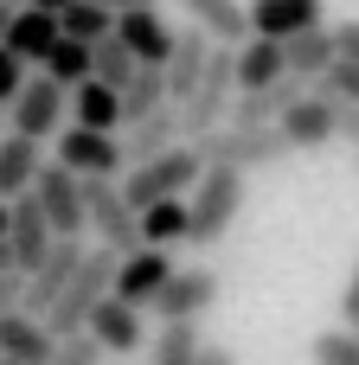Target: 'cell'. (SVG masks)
Here are the masks:
<instances>
[{
    "mask_svg": "<svg viewBox=\"0 0 359 365\" xmlns=\"http://www.w3.org/2000/svg\"><path fill=\"white\" fill-rule=\"evenodd\" d=\"M193 148H199L206 167H244V173L251 167H283L295 154V141L283 135V122H218Z\"/></svg>",
    "mask_w": 359,
    "mask_h": 365,
    "instance_id": "1",
    "label": "cell"
},
{
    "mask_svg": "<svg viewBox=\"0 0 359 365\" xmlns=\"http://www.w3.org/2000/svg\"><path fill=\"white\" fill-rule=\"evenodd\" d=\"M186 199H193V231H186V244H199V250L225 244L231 218L244 212V167H206Z\"/></svg>",
    "mask_w": 359,
    "mask_h": 365,
    "instance_id": "2",
    "label": "cell"
},
{
    "mask_svg": "<svg viewBox=\"0 0 359 365\" xmlns=\"http://www.w3.org/2000/svg\"><path fill=\"white\" fill-rule=\"evenodd\" d=\"M199 173H206L199 148H193V141H173V148H167V154H154V160H128L122 192H128V199H135V212H141V205H154V199L193 192V186H199Z\"/></svg>",
    "mask_w": 359,
    "mask_h": 365,
    "instance_id": "3",
    "label": "cell"
},
{
    "mask_svg": "<svg viewBox=\"0 0 359 365\" xmlns=\"http://www.w3.org/2000/svg\"><path fill=\"white\" fill-rule=\"evenodd\" d=\"M231 96H238V45H212V64L206 77L193 83V96L180 103V122H186V141H199L206 128H218L231 115Z\"/></svg>",
    "mask_w": 359,
    "mask_h": 365,
    "instance_id": "4",
    "label": "cell"
},
{
    "mask_svg": "<svg viewBox=\"0 0 359 365\" xmlns=\"http://www.w3.org/2000/svg\"><path fill=\"white\" fill-rule=\"evenodd\" d=\"M84 199H90V231H96V244H109V250H135V244H141V212H135V199L122 192L116 173H90V180H84Z\"/></svg>",
    "mask_w": 359,
    "mask_h": 365,
    "instance_id": "5",
    "label": "cell"
},
{
    "mask_svg": "<svg viewBox=\"0 0 359 365\" xmlns=\"http://www.w3.org/2000/svg\"><path fill=\"white\" fill-rule=\"evenodd\" d=\"M32 192H39V205H45V218H51L58 237H84V231H90V199H84V173H77V167H64V160L51 154V160L39 167Z\"/></svg>",
    "mask_w": 359,
    "mask_h": 365,
    "instance_id": "6",
    "label": "cell"
},
{
    "mask_svg": "<svg viewBox=\"0 0 359 365\" xmlns=\"http://www.w3.org/2000/svg\"><path fill=\"white\" fill-rule=\"evenodd\" d=\"M58 160L64 167H77L84 180L90 173H128V141H122V128H90V122H64L58 128Z\"/></svg>",
    "mask_w": 359,
    "mask_h": 365,
    "instance_id": "7",
    "label": "cell"
},
{
    "mask_svg": "<svg viewBox=\"0 0 359 365\" xmlns=\"http://www.w3.org/2000/svg\"><path fill=\"white\" fill-rule=\"evenodd\" d=\"M13 128H26V135H39V141H51L64 122H71V83H58L51 71H39V77H26V90L13 96Z\"/></svg>",
    "mask_w": 359,
    "mask_h": 365,
    "instance_id": "8",
    "label": "cell"
},
{
    "mask_svg": "<svg viewBox=\"0 0 359 365\" xmlns=\"http://www.w3.org/2000/svg\"><path fill=\"white\" fill-rule=\"evenodd\" d=\"M173 269H180V263L167 257V244H135V250H122V263H116V295L135 302V308H148V302L167 289Z\"/></svg>",
    "mask_w": 359,
    "mask_h": 365,
    "instance_id": "9",
    "label": "cell"
},
{
    "mask_svg": "<svg viewBox=\"0 0 359 365\" xmlns=\"http://www.w3.org/2000/svg\"><path fill=\"white\" fill-rule=\"evenodd\" d=\"M212 302H218V269H173L167 289L148 302V314L154 321H199V314H212Z\"/></svg>",
    "mask_w": 359,
    "mask_h": 365,
    "instance_id": "10",
    "label": "cell"
},
{
    "mask_svg": "<svg viewBox=\"0 0 359 365\" xmlns=\"http://www.w3.org/2000/svg\"><path fill=\"white\" fill-rule=\"evenodd\" d=\"M6 244H13V263H19L26 276H32V269L51 257L58 231H51V218H45L39 192H19V199H13V225H6Z\"/></svg>",
    "mask_w": 359,
    "mask_h": 365,
    "instance_id": "11",
    "label": "cell"
},
{
    "mask_svg": "<svg viewBox=\"0 0 359 365\" xmlns=\"http://www.w3.org/2000/svg\"><path fill=\"white\" fill-rule=\"evenodd\" d=\"M84 257H90V244H84V237H58V244H51V257L26 276V308H32V314H51V302L64 295V282L77 276V263H84Z\"/></svg>",
    "mask_w": 359,
    "mask_h": 365,
    "instance_id": "12",
    "label": "cell"
},
{
    "mask_svg": "<svg viewBox=\"0 0 359 365\" xmlns=\"http://www.w3.org/2000/svg\"><path fill=\"white\" fill-rule=\"evenodd\" d=\"M116 32H122V38H128V51H135V58H148V64H167V58H173V45H180V32L167 26L161 0L116 13Z\"/></svg>",
    "mask_w": 359,
    "mask_h": 365,
    "instance_id": "13",
    "label": "cell"
},
{
    "mask_svg": "<svg viewBox=\"0 0 359 365\" xmlns=\"http://www.w3.org/2000/svg\"><path fill=\"white\" fill-rule=\"evenodd\" d=\"M141 321H148V308H135V302H122V295L109 289V295L96 302V314H90V334L103 340V353L122 359V353H141V340H148Z\"/></svg>",
    "mask_w": 359,
    "mask_h": 365,
    "instance_id": "14",
    "label": "cell"
},
{
    "mask_svg": "<svg viewBox=\"0 0 359 365\" xmlns=\"http://www.w3.org/2000/svg\"><path fill=\"white\" fill-rule=\"evenodd\" d=\"M283 135L295 141V154H315V148L340 141V128H334V103H328V96H315V83H308V96H295V103H289Z\"/></svg>",
    "mask_w": 359,
    "mask_h": 365,
    "instance_id": "15",
    "label": "cell"
},
{
    "mask_svg": "<svg viewBox=\"0 0 359 365\" xmlns=\"http://www.w3.org/2000/svg\"><path fill=\"white\" fill-rule=\"evenodd\" d=\"M39 167H45V141L26 135V128H6V135H0V199L32 192Z\"/></svg>",
    "mask_w": 359,
    "mask_h": 365,
    "instance_id": "16",
    "label": "cell"
},
{
    "mask_svg": "<svg viewBox=\"0 0 359 365\" xmlns=\"http://www.w3.org/2000/svg\"><path fill=\"white\" fill-rule=\"evenodd\" d=\"M58 38H64V26H58L51 6H32V0L13 6V19H6V45H13L26 64H45V51H51Z\"/></svg>",
    "mask_w": 359,
    "mask_h": 365,
    "instance_id": "17",
    "label": "cell"
},
{
    "mask_svg": "<svg viewBox=\"0 0 359 365\" xmlns=\"http://www.w3.org/2000/svg\"><path fill=\"white\" fill-rule=\"evenodd\" d=\"M51 346H58V334H51V321H45V314H32V308L0 314V353H6V359L45 365V359H51Z\"/></svg>",
    "mask_w": 359,
    "mask_h": 365,
    "instance_id": "18",
    "label": "cell"
},
{
    "mask_svg": "<svg viewBox=\"0 0 359 365\" xmlns=\"http://www.w3.org/2000/svg\"><path fill=\"white\" fill-rule=\"evenodd\" d=\"M212 32L206 26H193L186 19V32H180V45H173V58H167V90H173V103H186L193 96V83L206 77V64H212Z\"/></svg>",
    "mask_w": 359,
    "mask_h": 365,
    "instance_id": "19",
    "label": "cell"
},
{
    "mask_svg": "<svg viewBox=\"0 0 359 365\" xmlns=\"http://www.w3.org/2000/svg\"><path fill=\"white\" fill-rule=\"evenodd\" d=\"M122 141H128V160H154V154H167L173 141H186L180 103H161L154 115H135V122L122 128Z\"/></svg>",
    "mask_w": 359,
    "mask_h": 365,
    "instance_id": "20",
    "label": "cell"
},
{
    "mask_svg": "<svg viewBox=\"0 0 359 365\" xmlns=\"http://www.w3.org/2000/svg\"><path fill=\"white\" fill-rule=\"evenodd\" d=\"M193 26H206L218 45H244L251 38V6L244 0H173Z\"/></svg>",
    "mask_w": 359,
    "mask_h": 365,
    "instance_id": "21",
    "label": "cell"
},
{
    "mask_svg": "<svg viewBox=\"0 0 359 365\" xmlns=\"http://www.w3.org/2000/svg\"><path fill=\"white\" fill-rule=\"evenodd\" d=\"M283 58H289V71H302V77L315 83V77L340 58V38H334V26H328V19H321V26H302V32H289V38H283Z\"/></svg>",
    "mask_w": 359,
    "mask_h": 365,
    "instance_id": "22",
    "label": "cell"
},
{
    "mask_svg": "<svg viewBox=\"0 0 359 365\" xmlns=\"http://www.w3.org/2000/svg\"><path fill=\"white\" fill-rule=\"evenodd\" d=\"M71 122H90V128H122L128 109H122V90L109 77H84L71 90Z\"/></svg>",
    "mask_w": 359,
    "mask_h": 365,
    "instance_id": "23",
    "label": "cell"
},
{
    "mask_svg": "<svg viewBox=\"0 0 359 365\" xmlns=\"http://www.w3.org/2000/svg\"><path fill=\"white\" fill-rule=\"evenodd\" d=\"M321 0H251V32H270V38H289L302 26H321Z\"/></svg>",
    "mask_w": 359,
    "mask_h": 365,
    "instance_id": "24",
    "label": "cell"
},
{
    "mask_svg": "<svg viewBox=\"0 0 359 365\" xmlns=\"http://www.w3.org/2000/svg\"><path fill=\"white\" fill-rule=\"evenodd\" d=\"M283 71H289V58H283V38H270V32H251V38L238 45V90L276 83Z\"/></svg>",
    "mask_w": 359,
    "mask_h": 365,
    "instance_id": "25",
    "label": "cell"
},
{
    "mask_svg": "<svg viewBox=\"0 0 359 365\" xmlns=\"http://www.w3.org/2000/svg\"><path fill=\"white\" fill-rule=\"evenodd\" d=\"M186 231H193V199L186 192L141 205V244H186Z\"/></svg>",
    "mask_w": 359,
    "mask_h": 365,
    "instance_id": "26",
    "label": "cell"
},
{
    "mask_svg": "<svg viewBox=\"0 0 359 365\" xmlns=\"http://www.w3.org/2000/svg\"><path fill=\"white\" fill-rule=\"evenodd\" d=\"M161 103H173V90H167V64H148V58H141V71L122 83V109H128V122H135V115H154ZM128 122H122V128H128Z\"/></svg>",
    "mask_w": 359,
    "mask_h": 365,
    "instance_id": "27",
    "label": "cell"
},
{
    "mask_svg": "<svg viewBox=\"0 0 359 365\" xmlns=\"http://www.w3.org/2000/svg\"><path fill=\"white\" fill-rule=\"evenodd\" d=\"M39 71H51L58 83H71V90H77L84 77H96V45H90V38H71V32H64V38L45 51V64H39Z\"/></svg>",
    "mask_w": 359,
    "mask_h": 365,
    "instance_id": "28",
    "label": "cell"
},
{
    "mask_svg": "<svg viewBox=\"0 0 359 365\" xmlns=\"http://www.w3.org/2000/svg\"><path fill=\"white\" fill-rule=\"evenodd\" d=\"M199 353H206V340H199L193 321H161V334H154V359H148V365H199Z\"/></svg>",
    "mask_w": 359,
    "mask_h": 365,
    "instance_id": "29",
    "label": "cell"
},
{
    "mask_svg": "<svg viewBox=\"0 0 359 365\" xmlns=\"http://www.w3.org/2000/svg\"><path fill=\"white\" fill-rule=\"evenodd\" d=\"M58 26L71 32V38H103V32H116V6H103V0H71L64 13H58Z\"/></svg>",
    "mask_w": 359,
    "mask_h": 365,
    "instance_id": "30",
    "label": "cell"
},
{
    "mask_svg": "<svg viewBox=\"0 0 359 365\" xmlns=\"http://www.w3.org/2000/svg\"><path fill=\"white\" fill-rule=\"evenodd\" d=\"M135 71H141V58L128 51V38H122V32H103V38H96V77H109V83L122 90Z\"/></svg>",
    "mask_w": 359,
    "mask_h": 365,
    "instance_id": "31",
    "label": "cell"
},
{
    "mask_svg": "<svg viewBox=\"0 0 359 365\" xmlns=\"http://www.w3.org/2000/svg\"><path fill=\"white\" fill-rule=\"evenodd\" d=\"M308 359L315 365H359V327H328V334H315Z\"/></svg>",
    "mask_w": 359,
    "mask_h": 365,
    "instance_id": "32",
    "label": "cell"
},
{
    "mask_svg": "<svg viewBox=\"0 0 359 365\" xmlns=\"http://www.w3.org/2000/svg\"><path fill=\"white\" fill-rule=\"evenodd\" d=\"M315 96H328V103H359V64L353 58H334V64L315 77Z\"/></svg>",
    "mask_w": 359,
    "mask_h": 365,
    "instance_id": "33",
    "label": "cell"
},
{
    "mask_svg": "<svg viewBox=\"0 0 359 365\" xmlns=\"http://www.w3.org/2000/svg\"><path fill=\"white\" fill-rule=\"evenodd\" d=\"M45 365H103V340L84 327V334H58V346H51V359Z\"/></svg>",
    "mask_w": 359,
    "mask_h": 365,
    "instance_id": "34",
    "label": "cell"
},
{
    "mask_svg": "<svg viewBox=\"0 0 359 365\" xmlns=\"http://www.w3.org/2000/svg\"><path fill=\"white\" fill-rule=\"evenodd\" d=\"M19 90H26V58L0 38V103L13 109V96H19Z\"/></svg>",
    "mask_w": 359,
    "mask_h": 365,
    "instance_id": "35",
    "label": "cell"
},
{
    "mask_svg": "<svg viewBox=\"0 0 359 365\" xmlns=\"http://www.w3.org/2000/svg\"><path fill=\"white\" fill-rule=\"evenodd\" d=\"M26 308V269H0V314Z\"/></svg>",
    "mask_w": 359,
    "mask_h": 365,
    "instance_id": "36",
    "label": "cell"
},
{
    "mask_svg": "<svg viewBox=\"0 0 359 365\" xmlns=\"http://www.w3.org/2000/svg\"><path fill=\"white\" fill-rule=\"evenodd\" d=\"M334 128L340 141H359V103H334Z\"/></svg>",
    "mask_w": 359,
    "mask_h": 365,
    "instance_id": "37",
    "label": "cell"
},
{
    "mask_svg": "<svg viewBox=\"0 0 359 365\" xmlns=\"http://www.w3.org/2000/svg\"><path fill=\"white\" fill-rule=\"evenodd\" d=\"M334 38H340V58H353V64H359V19H340Z\"/></svg>",
    "mask_w": 359,
    "mask_h": 365,
    "instance_id": "38",
    "label": "cell"
},
{
    "mask_svg": "<svg viewBox=\"0 0 359 365\" xmlns=\"http://www.w3.org/2000/svg\"><path fill=\"white\" fill-rule=\"evenodd\" d=\"M340 321L359 327V263H353V276H347V295H340Z\"/></svg>",
    "mask_w": 359,
    "mask_h": 365,
    "instance_id": "39",
    "label": "cell"
},
{
    "mask_svg": "<svg viewBox=\"0 0 359 365\" xmlns=\"http://www.w3.org/2000/svg\"><path fill=\"white\" fill-rule=\"evenodd\" d=\"M199 365H238V353H231V346H212V340H206V353H199Z\"/></svg>",
    "mask_w": 359,
    "mask_h": 365,
    "instance_id": "40",
    "label": "cell"
},
{
    "mask_svg": "<svg viewBox=\"0 0 359 365\" xmlns=\"http://www.w3.org/2000/svg\"><path fill=\"white\" fill-rule=\"evenodd\" d=\"M6 225H13V199H0V237H6Z\"/></svg>",
    "mask_w": 359,
    "mask_h": 365,
    "instance_id": "41",
    "label": "cell"
},
{
    "mask_svg": "<svg viewBox=\"0 0 359 365\" xmlns=\"http://www.w3.org/2000/svg\"><path fill=\"white\" fill-rule=\"evenodd\" d=\"M0 269H19V263H13V244H6V237H0Z\"/></svg>",
    "mask_w": 359,
    "mask_h": 365,
    "instance_id": "42",
    "label": "cell"
},
{
    "mask_svg": "<svg viewBox=\"0 0 359 365\" xmlns=\"http://www.w3.org/2000/svg\"><path fill=\"white\" fill-rule=\"evenodd\" d=\"M103 6H116V13H128V6H148V0H103Z\"/></svg>",
    "mask_w": 359,
    "mask_h": 365,
    "instance_id": "43",
    "label": "cell"
},
{
    "mask_svg": "<svg viewBox=\"0 0 359 365\" xmlns=\"http://www.w3.org/2000/svg\"><path fill=\"white\" fill-rule=\"evenodd\" d=\"M32 6H51V13H64V6H71V0H32Z\"/></svg>",
    "mask_w": 359,
    "mask_h": 365,
    "instance_id": "44",
    "label": "cell"
},
{
    "mask_svg": "<svg viewBox=\"0 0 359 365\" xmlns=\"http://www.w3.org/2000/svg\"><path fill=\"white\" fill-rule=\"evenodd\" d=\"M6 19H13V6H6V0H0V38H6Z\"/></svg>",
    "mask_w": 359,
    "mask_h": 365,
    "instance_id": "45",
    "label": "cell"
},
{
    "mask_svg": "<svg viewBox=\"0 0 359 365\" xmlns=\"http://www.w3.org/2000/svg\"><path fill=\"white\" fill-rule=\"evenodd\" d=\"M6 128H13V115H6V103H0V135H6Z\"/></svg>",
    "mask_w": 359,
    "mask_h": 365,
    "instance_id": "46",
    "label": "cell"
},
{
    "mask_svg": "<svg viewBox=\"0 0 359 365\" xmlns=\"http://www.w3.org/2000/svg\"><path fill=\"white\" fill-rule=\"evenodd\" d=\"M0 365H32V359H0Z\"/></svg>",
    "mask_w": 359,
    "mask_h": 365,
    "instance_id": "47",
    "label": "cell"
},
{
    "mask_svg": "<svg viewBox=\"0 0 359 365\" xmlns=\"http://www.w3.org/2000/svg\"><path fill=\"white\" fill-rule=\"evenodd\" d=\"M6 6H26V0H6Z\"/></svg>",
    "mask_w": 359,
    "mask_h": 365,
    "instance_id": "48",
    "label": "cell"
},
{
    "mask_svg": "<svg viewBox=\"0 0 359 365\" xmlns=\"http://www.w3.org/2000/svg\"><path fill=\"white\" fill-rule=\"evenodd\" d=\"M0 359H6V353H0Z\"/></svg>",
    "mask_w": 359,
    "mask_h": 365,
    "instance_id": "49",
    "label": "cell"
},
{
    "mask_svg": "<svg viewBox=\"0 0 359 365\" xmlns=\"http://www.w3.org/2000/svg\"><path fill=\"white\" fill-rule=\"evenodd\" d=\"M353 148H359V141H353Z\"/></svg>",
    "mask_w": 359,
    "mask_h": 365,
    "instance_id": "50",
    "label": "cell"
}]
</instances>
